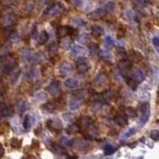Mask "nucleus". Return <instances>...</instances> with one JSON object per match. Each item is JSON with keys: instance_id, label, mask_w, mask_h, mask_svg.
Returning a JSON list of instances; mask_svg holds the SVG:
<instances>
[{"instance_id": "1", "label": "nucleus", "mask_w": 159, "mask_h": 159, "mask_svg": "<svg viewBox=\"0 0 159 159\" xmlns=\"http://www.w3.org/2000/svg\"><path fill=\"white\" fill-rule=\"evenodd\" d=\"M17 64L18 58L14 54H6L0 57V70L5 74L11 73Z\"/></svg>"}, {"instance_id": "2", "label": "nucleus", "mask_w": 159, "mask_h": 159, "mask_svg": "<svg viewBox=\"0 0 159 159\" xmlns=\"http://www.w3.org/2000/svg\"><path fill=\"white\" fill-rule=\"evenodd\" d=\"M17 17L13 12H7L5 13L3 16L0 18V26L3 28H10L11 26H13L16 22Z\"/></svg>"}, {"instance_id": "3", "label": "nucleus", "mask_w": 159, "mask_h": 159, "mask_svg": "<svg viewBox=\"0 0 159 159\" xmlns=\"http://www.w3.org/2000/svg\"><path fill=\"white\" fill-rule=\"evenodd\" d=\"M108 84V78L105 73L99 74L96 77V79L93 81V85L95 88H104L107 87Z\"/></svg>"}, {"instance_id": "4", "label": "nucleus", "mask_w": 159, "mask_h": 159, "mask_svg": "<svg viewBox=\"0 0 159 159\" xmlns=\"http://www.w3.org/2000/svg\"><path fill=\"white\" fill-rule=\"evenodd\" d=\"M47 146H48V148L54 154L62 155V154L66 153V149H65L63 146H62L61 144H59V143H57V142L52 141V140H49V141H47Z\"/></svg>"}, {"instance_id": "5", "label": "nucleus", "mask_w": 159, "mask_h": 159, "mask_svg": "<svg viewBox=\"0 0 159 159\" xmlns=\"http://www.w3.org/2000/svg\"><path fill=\"white\" fill-rule=\"evenodd\" d=\"M48 93L54 98H59L61 96V88H60V83L57 81H53L47 88Z\"/></svg>"}, {"instance_id": "6", "label": "nucleus", "mask_w": 159, "mask_h": 159, "mask_svg": "<svg viewBox=\"0 0 159 159\" xmlns=\"http://www.w3.org/2000/svg\"><path fill=\"white\" fill-rule=\"evenodd\" d=\"M76 68L80 74H85L89 71V69H90V62L87 60L86 58L80 57V59L76 63Z\"/></svg>"}, {"instance_id": "7", "label": "nucleus", "mask_w": 159, "mask_h": 159, "mask_svg": "<svg viewBox=\"0 0 159 159\" xmlns=\"http://www.w3.org/2000/svg\"><path fill=\"white\" fill-rule=\"evenodd\" d=\"M47 126L51 131L55 133H59L63 129V124L60 119H49L47 121Z\"/></svg>"}, {"instance_id": "8", "label": "nucleus", "mask_w": 159, "mask_h": 159, "mask_svg": "<svg viewBox=\"0 0 159 159\" xmlns=\"http://www.w3.org/2000/svg\"><path fill=\"white\" fill-rule=\"evenodd\" d=\"M71 144L78 150H86L90 147V143L83 139H73L71 140Z\"/></svg>"}, {"instance_id": "9", "label": "nucleus", "mask_w": 159, "mask_h": 159, "mask_svg": "<svg viewBox=\"0 0 159 159\" xmlns=\"http://www.w3.org/2000/svg\"><path fill=\"white\" fill-rule=\"evenodd\" d=\"M75 29L71 26H61L57 30V36L59 38H64L68 35H73Z\"/></svg>"}, {"instance_id": "10", "label": "nucleus", "mask_w": 159, "mask_h": 159, "mask_svg": "<svg viewBox=\"0 0 159 159\" xmlns=\"http://www.w3.org/2000/svg\"><path fill=\"white\" fill-rule=\"evenodd\" d=\"M93 123V118L92 116H89V115H85V116L80 117L79 121H78V124H79L81 128H89Z\"/></svg>"}, {"instance_id": "11", "label": "nucleus", "mask_w": 159, "mask_h": 159, "mask_svg": "<svg viewBox=\"0 0 159 159\" xmlns=\"http://www.w3.org/2000/svg\"><path fill=\"white\" fill-rule=\"evenodd\" d=\"M107 12V11L105 8H99V9H96V10L91 12V13L89 14V17L91 18L92 20H99L105 16Z\"/></svg>"}, {"instance_id": "12", "label": "nucleus", "mask_w": 159, "mask_h": 159, "mask_svg": "<svg viewBox=\"0 0 159 159\" xmlns=\"http://www.w3.org/2000/svg\"><path fill=\"white\" fill-rule=\"evenodd\" d=\"M130 77L138 84V83L143 82V80H144V73H143V71L141 69L135 68V69H133V71L130 73Z\"/></svg>"}, {"instance_id": "13", "label": "nucleus", "mask_w": 159, "mask_h": 159, "mask_svg": "<svg viewBox=\"0 0 159 159\" xmlns=\"http://www.w3.org/2000/svg\"><path fill=\"white\" fill-rule=\"evenodd\" d=\"M13 113V108L10 105H6L5 104H0V119L4 117L10 116Z\"/></svg>"}, {"instance_id": "14", "label": "nucleus", "mask_w": 159, "mask_h": 159, "mask_svg": "<svg viewBox=\"0 0 159 159\" xmlns=\"http://www.w3.org/2000/svg\"><path fill=\"white\" fill-rule=\"evenodd\" d=\"M71 49H72V54H73L74 56H76V57H83L86 53L85 49H84L82 46L77 45V44L72 45Z\"/></svg>"}, {"instance_id": "15", "label": "nucleus", "mask_w": 159, "mask_h": 159, "mask_svg": "<svg viewBox=\"0 0 159 159\" xmlns=\"http://www.w3.org/2000/svg\"><path fill=\"white\" fill-rule=\"evenodd\" d=\"M41 110L44 113H53L56 110V105L55 102H46L41 107Z\"/></svg>"}, {"instance_id": "16", "label": "nucleus", "mask_w": 159, "mask_h": 159, "mask_svg": "<svg viewBox=\"0 0 159 159\" xmlns=\"http://www.w3.org/2000/svg\"><path fill=\"white\" fill-rule=\"evenodd\" d=\"M64 85L66 88L70 89V90H75L79 87V82L75 79V78H68V79L65 81Z\"/></svg>"}, {"instance_id": "17", "label": "nucleus", "mask_w": 159, "mask_h": 159, "mask_svg": "<svg viewBox=\"0 0 159 159\" xmlns=\"http://www.w3.org/2000/svg\"><path fill=\"white\" fill-rule=\"evenodd\" d=\"M114 121H115V123L118 124L119 126H125L127 124V122H128V120H127V116L123 113L117 114L116 116L114 117Z\"/></svg>"}, {"instance_id": "18", "label": "nucleus", "mask_w": 159, "mask_h": 159, "mask_svg": "<svg viewBox=\"0 0 159 159\" xmlns=\"http://www.w3.org/2000/svg\"><path fill=\"white\" fill-rule=\"evenodd\" d=\"M118 68L120 69V70L122 71H129L130 69L132 68V65H131V62L128 61L127 59H123V60H120L118 62Z\"/></svg>"}, {"instance_id": "19", "label": "nucleus", "mask_w": 159, "mask_h": 159, "mask_svg": "<svg viewBox=\"0 0 159 159\" xmlns=\"http://www.w3.org/2000/svg\"><path fill=\"white\" fill-rule=\"evenodd\" d=\"M72 70H73V68H72V65L70 63H68V62H64V63H62V65L60 66V73L62 75H69L72 73Z\"/></svg>"}, {"instance_id": "20", "label": "nucleus", "mask_w": 159, "mask_h": 159, "mask_svg": "<svg viewBox=\"0 0 159 159\" xmlns=\"http://www.w3.org/2000/svg\"><path fill=\"white\" fill-rule=\"evenodd\" d=\"M99 52H101V49H99V46L98 44H96V43H91V44L89 45V53L93 57H96V56L99 54Z\"/></svg>"}, {"instance_id": "21", "label": "nucleus", "mask_w": 159, "mask_h": 159, "mask_svg": "<svg viewBox=\"0 0 159 159\" xmlns=\"http://www.w3.org/2000/svg\"><path fill=\"white\" fill-rule=\"evenodd\" d=\"M34 119L32 118L31 115H25L24 117V120H23V126H24V129L26 130H29L31 128V126H32V124L34 123Z\"/></svg>"}, {"instance_id": "22", "label": "nucleus", "mask_w": 159, "mask_h": 159, "mask_svg": "<svg viewBox=\"0 0 159 159\" xmlns=\"http://www.w3.org/2000/svg\"><path fill=\"white\" fill-rule=\"evenodd\" d=\"M92 33L93 37L99 38V37H101L104 34V29L101 26H99V25H93L92 27Z\"/></svg>"}, {"instance_id": "23", "label": "nucleus", "mask_w": 159, "mask_h": 159, "mask_svg": "<svg viewBox=\"0 0 159 159\" xmlns=\"http://www.w3.org/2000/svg\"><path fill=\"white\" fill-rule=\"evenodd\" d=\"M117 150V147L115 145L113 144H105V147H104V152H105V155H111V154H113L115 151Z\"/></svg>"}, {"instance_id": "24", "label": "nucleus", "mask_w": 159, "mask_h": 159, "mask_svg": "<svg viewBox=\"0 0 159 159\" xmlns=\"http://www.w3.org/2000/svg\"><path fill=\"white\" fill-rule=\"evenodd\" d=\"M81 104H82V99L80 98H73L70 102V108L71 110H78L80 107Z\"/></svg>"}, {"instance_id": "25", "label": "nucleus", "mask_w": 159, "mask_h": 159, "mask_svg": "<svg viewBox=\"0 0 159 159\" xmlns=\"http://www.w3.org/2000/svg\"><path fill=\"white\" fill-rule=\"evenodd\" d=\"M123 78H124V80H125L127 86H128L129 88L132 90V91H136V90H137V83L135 82V81L133 80L131 77L123 76Z\"/></svg>"}, {"instance_id": "26", "label": "nucleus", "mask_w": 159, "mask_h": 159, "mask_svg": "<svg viewBox=\"0 0 159 159\" xmlns=\"http://www.w3.org/2000/svg\"><path fill=\"white\" fill-rule=\"evenodd\" d=\"M49 40V35L46 31H41L38 36V43L40 45H44L45 43Z\"/></svg>"}, {"instance_id": "27", "label": "nucleus", "mask_w": 159, "mask_h": 159, "mask_svg": "<svg viewBox=\"0 0 159 159\" xmlns=\"http://www.w3.org/2000/svg\"><path fill=\"white\" fill-rule=\"evenodd\" d=\"M10 145L11 147H13L15 149H19L22 145V140L17 138V137H13V138L10 139Z\"/></svg>"}, {"instance_id": "28", "label": "nucleus", "mask_w": 159, "mask_h": 159, "mask_svg": "<svg viewBox=\"0 0 159 159\" xmlns=\"http://www.w3.org/2000/svg\"><path fill=\"white\" fill-rule=\"evenodd\" d=\"M80 130H81V127L79 126V124H78V123L72 124V125H70L67 128V131H68L69 134H75V133L79 132Z\"/></svg>"}, {"instance_id": "29", "label": "nucleus", "mask_w": 159, "mask_h": 159, "mask_svg": "<svg viewBox=\"0 0 159 159\" xmlns=\"http://www.w3.org/2000/svg\"><path fill=\"white\" fill-rule=\"evenodd\" d=\"M130 56H131V59L134 62H136V63H138V62H140L142 60V55L140 54L139 52L137 51H131V53H130Z\"/></svg>"}, {"instance_id": "30", "label": "nucleus", "mask_w": 159, "mask_h": 159, "mask_svg": "<svg viewBox=\"0 0 159 159\" xmlns=\"http://www.w3.org/2000/svg\"><path fill=\"white\" fill-rule=\"evenodd\" d=\"M149 116H150V110L145 111V113H142L141 117H140V124L143 125V124H145L146 122H147L148 119H149Z\"/></svg>"}, {"instance_id": "31", "label": "nucleus", "mask_w": 159, "mask_h": 159, "mask_svg": "<svg viewBox=\"0 0 159 159\" xmlns=\"http://www.w3.org/2000/svg\"><path fill=\"white\" fill-rule=\"evenodd\" d=\"M125 115L128 117H135L137 115V111L133 107H126L125 108Z\"/></svg>"}, {"instance_id": "32", "label": "nucleus", "mask_w": 159, "mask_h": 159, "mask_svg": "<svg viewBox=\"0 0 159 159\" xmlns=\"http://www.w3.org/2000/svg\"><path fill=\"white\" fill-rule=\"evenodd\" d=\"M136 131H137V128H136V127H131V128H129V129L127 130V131L122 135L123 138H128V137L132 136L133 134H135Z\"/></svg>"}, {"instance_id": "33", "label": "nucleus", "mask_w": 159, "mask_h": 159, "mask_svg": "<svg viewBox=\"0 0 159 159\" xmlns=\"http://www.w3.org/2000/svg\"><path fill=\"white\" fill-rule=\"evenodd\" d=\"M150 138L152 140H154V141H158V139H159V131L157 129H153V130H151L150 131Z\"/></svg>"}, {"instance_id": "34", "label": "nucleus", "mask_w": 159, "mask_h": 159, "mask_svg": "<svg viewBox=\"0 0 159 159\" xmlns=\"http://www.w3.org/2000/svg\"><path fill=\"white\" fill-rule=\"evenodd\" d=\"M148 110H150V105H149L148 102H141L140 104V111H141V113Z\"/></svg>"}, {"instance_id": "35", "label": "nucleus", "mask_w": 159, "mask_h": 159, "mask_svg": "<svg viewBox=\"0 0 159 159\" xmlns=\"http://www.w3.org/2000/svg\"><path fill=\"white\" fill-rule=\"evenodd\" d=\"M105 44L108 45V46H113L114 42H113V39L111 38L110 36H105Z\"/></svg>"}, {"instance_id": "36", "label": "nucleus", "mask_w": 159, "mask_h": 159, "mask_svg": "<svg viewBox=\"0 0 159 159\" xmlns=\"http://www.w3.org/2000/svg\"><path fill=\"white\" fill-rule=\"evenodd\" d=\"M74 22L78 26H84V25L86 24V22L84 21L83 19H81V18H76V19H74Z\"/></svg>"}, {"instance_id": "37", "label": "nucleus", "mask_w": 159, "mask_h": 159, "mask_svg": "<svg viewBox=\"0 0 159 159\" xmlns=\"http://www.w3.org/2000/svg\"><path fill=\"white\" fill-rule=\"evenodd\" d=\"M27 108H28V104L26 102H24L22 104V107H21V108H20V114H23L24 111L26 110Z\"/></svg>"}, {"instance_id": "38", "label": "nucleus", "mask_w": 159, "mask_h": 159, "mask_svg": "<svg viewBox=\"0 0 159 159\" xmlns=\"http://www.w3.org/2000/svg\"><path fill=\"white\" fill-rule=\"evenodd\" d=\"M4 153H5V149H4V147H3V145L0 143V158L3 157Z\"/></svg>"}, {"instance_id": "39", "label": "nucleus", "mask_w": 159, "mask_h": 159, "mask_svg": "<svg viewBox=\"0 0 159 159\" xmlns=\"http://www.w3.org/2000/svg\"><path fill=\"white\" fill-rule=\"evenodd\" d=\"M152 43L154 44V46L156 47V48H158V46H159V43H158V38L157 37H154L153 39H152Z\"/></svg>"}]
</instances>
